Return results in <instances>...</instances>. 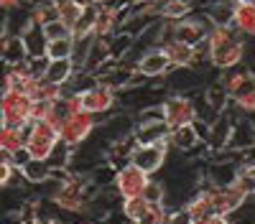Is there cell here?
Instances as JSON below:
<instances>
[{"label": "cell", "instance_id": "obj_1", "mask_svg": "<svg viewBox=\"0 0 255 224\" xmlns=\"http://www.w3.org/2000/svg\"><path fill=\"white\" fill-rule=\"evenodd\" d=\"M209 64L215 69H235L245 59V36L235 26H215L207 36Z\"/></svg>", "mask_w": 255, "mask_h": 224}, {"label": "cell", "instance_id": "obj_2", "mask_svg": "<svg viewBox=\"0 0 255 224\" xmlns=\"http://www.w3.org/2000/svg\"><path fill=\"white\" fill-rule=\"evenodd\" d=\"M95 130H97V117L90 115V112H84V110L67 115L59 122V128H56L59 143L67 146V148H72V150L79 148L84 140H90L95 135Z\"/></svg>", "mask_w": 255, "mask_h": 224}, {"label": "cell", "instance_id": "obj_3", "mask_svg": "<svg viewBox=\"0 0 255 224\" xmlns=\"http://www.w3.org/2000/svg\"><path fill=\"white\" fill-rule=\"evenodd\" d=\"M59 146V133L54 125H49L46 120L31 122L26 128V146L23 150L28 153V158L33 160H49V155L54 153V148Z\"/></svg>", "mask_w": 255, "mask_h": 224}, {"label": "cell", "instance_id": "obj_4", "mask_svg": "<svg viewBox=\"0 0 255 224\" xmlns=\"http://www.w3.org/2000/svg\"><path fill=\"white\" fill-rule=\"evenodd\" d=\"M31 107L33 99L23 92H0V115L8 128L26 130L31 125Z\"/></svg>", "mask_w": 255, "mask_h": 224}, {"label": "cell", "instance_id": "obj_5", "mask_svg": "<svg viewBox=\"0 0 255 224\" xmlns=\"http://www.w3.org/2000/svg\"><path fill=\"white\" fill-rule=\"evenodd\" d=\"M166 158H168V138L156 140V143H135L128 163H133L135 168H140L143 173L151 176V173L163 168Z\"/></svg>", "mask_w": 255, "mask_h": 224}, {"label": "cell", "instance_id": "obj_6", "mask_svg": "<svg viewBox=\"0 0 255 224\" xmlns=\"http://www.w3.org/2000/svg\"><path fill=\"white\" fill-rule=\"evenodd\" d=\"M161 117L168 125V130H174V128H181V125H191V122L199 117V112H197V105L191 97L174 94L161 105Z\"/></svg>", "mask_w": 255, "mask_h": 224}, {"label": "cell", "instance_id": "obj_7", "mask_svg": "<svg viewBox=\"0 0 255 224\" xmlns=\"http://www.w3.org/2000/svg\"><path fill=\"white\" fill-rule=\"evenodd\" d=\"M151 181V176L143 173L140 168H135L133 163H123V166L115 171V178H113V186H115V194L120 199H133V196H140L145 183Z\"/></svg>", "mask_w": 255, "mask_h": 224}, {"label": "cell", "instance_id": "obj_8", "mask_svg": "<svg viewBox=\"0 0 255 224\" xmlns=\"http://www.w3.org/2000/svg\"><path fill=\"white\" fill-rule=\"evenodd\" d=\"M115 102H118V89L108 87V84H102V81H97L95 87L90 89H84L79 94V105L84 112H90V115H102V112H110L115 107Z\"/></svg>", "mask_w": 255, "mask_h": 224}, {"label": "cell", "instance_id": "obj_9", "mask_svg": "<svg viewBox=\"0 0 255 224\" xmlns=\"http://www.w3.org/2000/svg\"><path fill=\"white\" fill-rule=\"evenodd\" d=\"M215 28L209 23L207 15H197V18H184V20H176L174 26V38L181 41V44H189V46H199L202 41H207L209 31Z\"/></svg>", "mask_w": 255, "mask_h": 224}, {"label": "cell", "instance_id": "obj_10", "mask_svg": "<svg viewBox=\"0 0 255 224\" xmlns=\"http://www.w3.org/2000/svg\"><path fill=\"white\" fill-rule=\"evenodd\" d=\"M248 196L235 186V183H227V186L215 189V214L230 217V214H238L245 207Z\"/></svg>", "mask_w": 255, "mask_h": 224}, {"label": "cell", "instance_id": "obj_11", "mask_svg": "<svg viewBox=\"0 0 255 224\" xmlns=\"http://www.w3.org/2000/svg\"><path fill=\"white\" fill-rule=\"evenodd\" d=\"M230 135H232V120L227 115H217L207 128V143L212 150H225L230 146Z\"/></svg>", "mask_w": 255, "mask_h": 224}, {"label": "cell", "instance_id": "obj_12", "mask_svg": "<svg viewBox=\"0 0 255 224\" xmlns=\"http://www.w3.org/2000/svg\"><path fill=\"white\" fill-rule=\"evenodd\" d=\"M168 69H171V67H168V61H166V56H163L161 49L145 51V54L135 61V72L143 74L145 79H151V76H163Z\"/></svg>", "mask_w": 255, "mask_h": 224}, {"label": "cell", "instance_id": "obj_13", "mask_svg": "<svg viewBox=\"0 0 255 224\" xmlns=\"http://www.w3.org/2000/svg\"><path fill=\"white\" fill-rule=\"evenodd\" d=\"M158 49L163 51V56H166V61H168V67H174V69L189 67V64H191V56H194V46L181 44V41H176V38L163 41Z\"/></svg>", "mask_w": 255, "mask_h": 224}, {"label": "cell", "instance_id": "obj_14", "mask_svg": "<svg viewBox=\"0 0 255 224\" xmlns=\"http://www.w3.org/2000/svg\"><path fill=\"white\" fill-rule=\"evenodd\" d=\"M26 46H23V41H20V36H3L0 38V61L8 67H20V64H26Z\"/></svg>", "mask_w": 255, "mask_h": 224}, {"label": "cell", "instance_id": "obj_15", "mask_svg": "<svg viewBox=\"0 0 255 224\" xmlns=\"http://www.w3.org/2000/svg\"><path fill=\"white\" fill-rule=\"evenodd\" d=\"M255 146V125L248 120H238V122H232V135H230V150H250Z\"/></svg>", "mask_w": 255, "mask_h": 224}, {"label": "cell", "instance_id": "obj_16", "mask_svg": "<svg viewBox=\"0 0 255 224\" xmlns=\"http://www.w3.org/2000/svg\"><path fill=\"white\" fill-rule=\"evenodd\" d=\"M199 133L194 128V122L191 125H181V128H174V130H168V146H174L176 150L181 153H189V150H194L199 146Z\"/></svg>", "mask_w": 255, "mask_h": 224}, {"label": "cell", "instance_id": "obj_17", "mask_svg": "<svg viewBox=\"0 0 255 224\" xmlns=\"http://www.w3.org/2000/svg\"><path fill=\"white\" fill-rule=\"evenodd\" d=\"M235 5L232 0H215L209 8H207V18L212 26H232V18H235Z\"/></svg>", "mask_w": 255, "mask_h": 224}, {"label": "cell", "instance_id": "obj_18", "mask_svg": "<svg viewBox=\"0 0 255 224\" xmlns=\"http://www.w3.org/2000/svg\"><path fill=\"white\" fill-rule=\"evenodd\" d=\"M74 72H77V69H74V64H72V59H56V61H49V67H46V72H44V79L51 81V84L64 87V84L72 79Z\"/></svg>", "mask_w": 255, "mask_h": 224}, {"label": "cell", "instance_id": "obj_19", "mask_svg": "<svg viewBox=\"0 0 255 224\" xmlns=\"http://www.w3.org/2000/svg\"><path fill=\"white\" fill-rule=\"evenodd\" d=\"M54 5H56L59 20L72 31L77 26V20H79V15H82V10H84L87 3H84V0H54Z\"/></svg>", "mask_w": 255, "mask_h": 224}, {"label": "cell", "instance_id": "obj_20", "mask_svg": "<svg viewBox=\"0 0 255 224\" xmlns=\"http://www.w3.org/2000/svg\"><path fill=\"white\" fill-rule=\"evenodd\" d=\"M250 74H253V72H248V69H238V67H235V69H225V74L217 79V84H220V87L227 92V97L232 99V97H235V94L243 89L245 81L250 79Z\"/></svg>", "mask_w": 255, "mask_h": 224}, {"label": "cell", "instance_id": "obj_21", "mask_svg": "<svg viewBox=\"0 0 255 224\" xmlns=\"http://www.w3.org/2000/svg\"><path fill=\"white\" fill-rule=\"evenodd\" d=\"M23 146H26V130L8 128V125L0 128V150L3 153L15 155L18 150H23Z\"/></svg>", "mask_w": 255, "mask_h": 224}, {"label": "cell", "instance_id": "obj_22", "mask_svg": "<svg viewBox=\"0 0 255 224\" xmlns=\"http://www.w3.org/2000/svg\"><path fill=\"white\" fill-rule=\"evenodd\" d=\"M232 183L250 199L255 196V160H248V163H240L238 171H235V178H232Z\"/></svg>", "mask_w": 255, "mask_h": 224}, {"label": "cell", "instance_id": "obj_23", "mask_svg": "<svg viewBox=\"0 0 255 224\" xmlns=\"http://www.w3.org/2000/svg\"><path fill=\"white\" fill-rule=\"evenodd\" d=\"M232 26H235L243 36H255V5H235Z\"/></svg>", "mask_w": 255, "mask_h": 224}, {"label": "cell", "instance_id": "obj_24", "mask_svg": "<svg viewBox=\"0 0 255 224\" xmlns=\"http://www.w3.org/2000/svg\"><path fill=\"white\" fill-rule=\"evenodd\" d=\"M20 41H23V46H26L28 59H33V56H46V54H44L46 38H44V31H41L38 26H31L23 36H20Z\"/></svg>", "mask_w": 255, "mask_h": 224}, {"label": "cell", "instance_id": "obj_25", "mask_svg": "<svg viewBox=\"0 0 255 224\" xmlns=\"http://www.w3.org/2000/svg\"><path fill=\"white\" fill-rule=\"evenodd\" d=\"M31 23L38 26V28H44L46 23H51V20H59L56 15V5H54V0H41V3L31 5Z\"/></svg>", "mask_w": 255, "mask_h": 224}, {"label": "cell", "instance_id": "obj_26", "mask_svg": "<svg viewBox=\"0 0 255 224\" xmlns=\"http://www.w3.org/2000/svg\"><path fill=\"white\" fill-rule=\"evenodd\" d=\"M20 173H23V178L28 183H46L49 176H51V166L46 160H28L26 166H20Z\"/></svg>", "mask_w": 255, "mask_h": 224}, {"label": "cell", "instance_id": "obj_27", "mask_svg": "<svg viewBox=\"0 0 255 224\" xmlns=\"http://www.w3.org/2000/svg\"><path fill=\"white\" fill-rule=\"evenodd\" d=\"M72 49H74V38L72 36H64V38H56V41H46V59L49 61H56V59H69L72 56Z\"/></svg>", "mask_w": 255, "mask_h": 224}, {"label": "cell", "instance_id": "obj_28", "mask_svg": "<svg viewBox=\"0 0 255 224\" xmlns=\"http://www.w3.org/2000/svg\"><path fill=\"white\" fill-rule=\"evenodd\" d=\"M235 99V105L245 112V115H253L255 112V74H250V79L243 84V89L232 97Z\"/></svg>", "mask_w": 255, "mask_h": 224}, {"label": "cell", "instance_id": "obj_29", "mask_svg": "<svg viewBox=\"0 0 255 224\" xmlns=\"http://www.w3.org/2000/svg\"><path fill=\"white\" fill-rule=\"evenodd\" d=\"M92 44H95V36H92V33H90V36H79V38H74V49H72V56H69V59H72V64H74V69H84Z\"/></svg>", "mask_w": 255, "mask_h": 224}, {"label": "cell", "instance_id": "obj_30", "mask_svg": "<svg viewBox=\"0 0 255 224\" xmlns=\"http://www.w3.org/2000/svg\"><path fill=\"white\" fill-rule=\"evenodd\" d=\"M227 102H230V97H227V92H225L220 84H212V87L204 92V105H207L209 112H215V115H222V112H225Z\"/></svg>", "mask_w": 255, "mask_h": 224}, {"label": "cell", "instance_id": "obj_31", "mask_svg": "<svg viewBox=\"0 0 255 224\" xmlns=\"http://www.w3.org/2000/svg\"><path fill=\"white\" fill-rule=\"evenodd\" d=\"M191 15V0H166L161 18L166 20H184Z\"/></svg>", "mask_w": 255, "mask_h": 224}, {"label": "cell", "instance_id": "obj_32", "mask_svg": "<svg viewBox=\"0 0 255 224\" xmlns=\"http://www.w3.org/2000/svg\"><path fill=\"white\" fill-rule=\"evenodd\" d=\"M148 207H151V204H148L143 196H133V199H123V217L128 219V222H138L145 212H148Z\"/></svg>", "mask_w": 255, "mask_h": 224}, {"label": "cell", "instance_id": "obj_33", "mask_svg": "<svg viewBox=\"0 0 255 224\" xmlns=\"http://www.w3.org/2000/svg\"><path fill=\"white\" fill-rule=\"evenodd\" d=\"M166 219H168V209L163 207V204H151L148 212L135 224H166Z\"/></svg>", "mask_w": 255, "mask_h": 224}, {"label": "cell", "instance_id": "obj_34", "mask_svg": "<svg viewBox=\"0 0 255 224\" xmlns=\"http://www.w3.org/2000/svg\"><path fill=\"white\" fill-rule=\"evenodd\" d=\"M163 194H166V183H161V181H148L145 183V189H143V199L148 201V204H161L163 201Z\"/></svg>", "mask_w": 255, "mask_h": 224}, {"label": "cell", "instance_id": "obj_35", "mask_svg": "<svg viewBox=\"0 0 255 224\" xmlns=\"http://www.w3.org/2000/svg\"><path fill=\"white\" fill-rule=\"evenodd\" d=\"M41 31H44V38L46 41H56V38H64V36H72V31L64 26L61 20H51V23H46Z\"/></svg>", "mask_w": 255, "mask_h": 224}, {"label": "cell", "instance_id": "obj_36", "mask_svg": "<svg viewBox=\"0 0 255 224\" xmlns=\"http://www.w3.org/2000/svg\"><path fill=\"white\" fill-rule=\"evenodd\" d=\"M15 173H18V168H15L13 160H0V189L10 186V181L15 178Z\"/></svg>", "mask_w": 255, "mask_h": 224}, {"label": "cell", "instance_id": "obj_37", "mask_svg": "<svg viewBox=\"0 0 255 224\" xmlns=\"http://www.w3.org/2000/svg\"><path fill=\"white\" fill-rule=\"evenodd\" d=\"M191 222H194V219L186 214L184 207H179V209H174V212H168V219H166V224H191Z\"/></svg>", "mask_w": 255, "mask_h": 224}, {"label": "cell", "instance_id": "obj_38", "mask_svg": "<svg viewBox=\"0 0 255 224\" xmlns=\"http://www.w3.org/2000/svg\"><path fill=\"white\" fill-rule=\"evenodd\" d=\"M191 224H232L230 217H222V214H212V217H204V219H194Z\"/></svg>", "mask_w": 255, "mask_h": 224}, {"label": "cell", "instance_id": "obj_39", "mask_svg": "<svg viewBox=\"0 0 255 224\" xmlns=\"http://www.w3.org/2000/svg\"><path fill=\"white\" fill-rule=\"evenodd\" d=\"M90 3H95V5H110L113 0H90Z\"/></svg>", "mask_w": 255, "mask_h": 224}, {"label": "cell", "instance_id": "obj_40", "mask_svg": "<svg viewBox=\"0 0 255 224\" xmlns=\"http://www.w3.org/2000/svg\"><path fill=\"white\" fill-rule=\"evenodd\" d=\"M238 5H255V0H235Z\"/></svg>", "mask_w": 255, "mask_h": 224}, {"label": "cell", "instance_id": "obj_41", "mask_svg": "<svg viewBox=\"0 0 255 224\" xmlns=\"http://www.w3.org/2000/svg\"><path fill=\"white\" fill-rule=\"evenodd\" d=\"M36 3H41V0H23V5H36Z\"/></svg>", "mask_w": 255, "mask_h": 224}, {"label": "cell", "instance_id": "obj_42", "mask_svg": "<svg viewBox=\"0 0 255 224\" xmlns=\"http://www.w3.org/2000/svg\"><path fill=\"white\" fill-rule=\"evenodd\" d=\"M3 125H5V122H3V115H0V128H3Z\"/></svg>", "mask_w": 255, "mask_h": 224}]
</instances>
